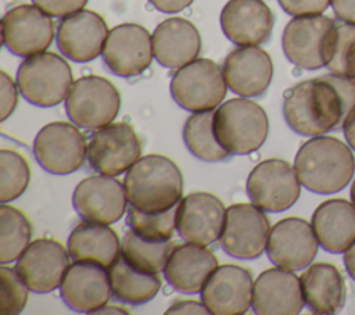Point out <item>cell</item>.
I'll return each instance as SVG.
<instances>
[{
    "label": "cell",
    "mask_w": 355,
    "mask_h": 315,
    "mask_svg": "<svg viewBox=\"0 0 355 315\" xmlns=\"http://www.w3.org/2000/svg\"><path fill=\"white\" fill-rule=\"evenodd\" d=\"M318 239L312 225L302 218H284L269 233L266 254L276 266L300 271L311 265L318 253Z\"/></svg>",
    "instance_id": "cell-17"
},
{
    "label": "cell",
    "mask_w": 355,
    "mask_h": 315,
    "mask_svg": "<svg viewBox=\"0 0 355 315\" xmlns=\"http://www.w3.org/2000/svg\"><path fill=\"white\" fill-rule=\"evenodd\" d=\"M334 24V19L322 14L290 19L282 36V47L287 60L309 71L326 67L327 46Z\"/></svg>",
    "instance_id": "cell-10"
},
{
    "label": "cell",
    "mask_w": 355,
    "mask_h": 315,
    "mask_svg": "<svg viewBox=\"0 0 355 315\" xmlns=\"http://www.w3.org/2000/svg\"><path fill=\"white\" fill-rule=\"evenodd\" d=\"M295 169L284 160L269 158L252 168L247 178V194L263 211L282 212L294 205L301 193Z\"/></svg>",
    "instance_id": "cell-11"
},
{
    "label": "cell",
    "mask_w": 355,
    "mask_h": 315,
    "mask_svg": "<svg viewBox=\"0 0 355 315\" xmlns=\"http://www.w3.org/2000/svg\"><path fill=\"white\" fill-rule=\"evenodd\" d=\"M226 90L223 71L208 58H196L178 68L171 79L172 99L191 112L216 108L225 99Z\"/></svg>",
    "instance_id": "cell-6"
},
{
    "label": "cell",
    "mask_w": 355,
    "mask_h": 315,
    "mask_svg": "<svg viewBox=\"0 0 355 315\" xmlns=\"http://www.w3.org/2000/svg\"><path fill=\"white\" fill-rule=\"evenodd\" d=\"M305 304L315 314H337L347 300V286L341 272L327 262L308 265L300 278Z\"/></svg>",
    "instance_id": "cell-28"
},
{
    "label": "cell",
    "mask_w": 355,
    "mask_h": 315,
    "mask_svg": "<svg viewBox=\"0 0 355 315\" xmlns=\"http://www.w3.org/2000/svg\"><path fill=\"white\" fill-rule=\"evenodd\" d=\"M214 110L194 112L183 128V140L189 151L201 161L218 162L229 157L227 150L218 142L214 130Z\"/></svg>",
    "instance_id": "cell-31"
},
{
    "label": "cell",
    "mask_w": 355,
    "mask_h": 315,
    "mask_svg": "<svg viewBox=\"0 0 355 315\" xmlns=\"http://www.w3.org/2000/svg\"><path fill=\"white\" fill-rule=\"evenodd\" d=\"M225 216L226 208L216 196L194 191L178 204L176 229L183 240L208 246L220 237Z\"/></svg>",
    "instance_id": "cell-19"
},
{
    "label": "cell",
    "mask_w": 355,
    "mask_h": 315,
    "mask_svg": "<svg viewBox=\"0 0 355 315\" xmlns=\"http://www.w3.org/2000/svg\"><path fill=\"white\" fill-rule=\"evenodd\" d=\"M123 186L130 205L144 212H162L182 200L183 176L171 158L148 154L126 171Z\"/></svg>",
    "instance_id": "cell-3"
},
{
    "label": "cell",
    "mask_w": 355,
    "mask_h": 315,
    "mask_svg": "<svg viewBox=\"0 0 355 315\" xmlns=\"http://www.w3.org/2000/svg\"><path fill=\"white\" fill-rule=\"evenodd\" d=\"M269 233L270 223L263 210L252 203H236L226 208L219 243L230 257L254 259L265 251Z\"/></svg>",
    "instance_id": "cell-8"
},
{
    "label": "cell",
    "mask_w": 355,
    "mask_h": 315,
    "mask_svg": "<svg viewBox=\"0 0 355 315\" xmlns=\"http://www.w3.org/2000/svg\"><path fill=\"white\" fill-rule=\"evenodd\" d=\"M140 140L126 122H111L97 129L87 143L90 167L108 176L126 172L140 158Z\"/></svg>",
    "instance_id": "cell-12"
},
{
    "label": "cell",
    "mask_w": 355,
    "mask_h": 315,
    "mask_svg": "<svg viewBox=\"0 0 355 315\" xmlns=\"http://www.w3.org/2000/svg\"><path fill=\"white\" fill-rule=\"evenodd\" d=\"M254 282L250 271L225 264L218 266L201 290V301L214 315H241L252 305Z\"/></svg>",
    "instance_id": "cell-18"
},
{
    "label": "cell",
    "mask_w": 355,
    "mask_h": 315,
    "mask_svg": "<svg viewBox=\"0 0 355 315\" xmlns=\"http://www.w3.org/2000/svg\"><path fill=\"white\" fill-rule=\"evenodd\" d=\"M101 56L114 75L122 78L137 76L153 61V36L139 24L116 25L108 32Z\"/></svg>",
    "instance_id": "cell-14"
},
{
    "label": "cell",
    "mask_w": 355,
    "mask_h": 315,
    "mask_svg": "<svg viewBox=\"0 0 355 315\" xmlns=\"http://www.w3.org/2000/svg\"><path fill=\"white\" fill-rule=\"evenodd\" d=\"M351 200H352V203L355 205V180H354V183L351 186Z\"/></svg>",
    "instance_id": "cell-47"
},
{
    "label": "cell",
    "mask_w": 355,
    "mask_h": 315,
    "mask_svg": "<svg viewBox=\"0 0 355 315\" xmlns=\"http://www.w3.org/2000/svg\"><path fill=\"white\" fill-rule=\"evenodd\" d=\"M214 130L229 154L245 155L265 143L269 119L259 104L245 97H236L215 110Z\"/></svg>",
    "instance_id": "cell-4"
},
{
    "label": "cell",
    "mask_w": 355,
    "mask_h": 315,
    "mask_svg": "<svg viewBox=\"0 0 355 315\" xmlns=\"http://www.w3.org/2000/svg\"><path fill=\"white\" fill-rule=\"evenodd\" d=\"M218 268L215 254L196 243L178 244L172 248L164 266L166 282L184 294L201 293L211 273Z\"/></svg>",
    "instance_id": "cell-25"
},
{
    "label": "cell",
    "mask_w": 355,
    "mask_h": 315,
    "mask_svg": "<svg viewBox=\"0 0 355 315\" xmlns=\"http://www.w3.org/2000/svg\"><path fill=\"white\" fill-rule=\"evenodd\" d=\"M60 291L72 311L93 314L112 296L110 273L100 264L73 261L64 275Z\"/></svg>",
    "instance_id": "cell-21"
},
{
    "label": "cell",
    "mask_w": 355,
    "mask_h": 315,
    "mask_svg": "<svg viewBox=\"0 0 355 315\" xmlns=\"http://www.w3.org/2000/svg\"><path fill=\"white\" fill-rule=\"evenodd\" d=\"M223 75L233 93L241 97H258L270 85L272 58L258 46H240L226 56Z\"/></svg>",
    "instance_id": "cell-23"
},
{
    "label": "cell",
    "mask_w": 355,
    "mask_h": 315,
    "mask_svg": "<svg viewBox=\"0 0 355 315\" xmlns=\"http://www.w3.org/2000/svg\"><path fill=\"white\" fill-rule=\"evenodd\" d=\"M355 107V79L337 74L302 80L284 92L283 115L298 135L319 136L343 126Z\"/></svg>",
    "instance_id": "cell-1"
},
{
    "label": "cell",
    "mask_w": 355,
    "mask_h": 315,
    "mask_svg": "<svg viewBox=\"0 0 355 315\" xmlns=\"http://www.w3.org/2000/svg\"><path fill=\"white\" fill-rule=\"evenodd\" d=\"M121 108V94L112 82L98 75L76 79L65 99V112L78 126L97 130L111 124Z\"/></svg>",
    "instance_id": "cell-7"
},
{
    "label": "cell",
    "mask_w": 355,
    "mask_h": 315,
    "mask_svg": "<svg viewBox=\"0 0 355 315\" xmlns=\"http://www.w3.org/2000/svg\"><path fill=\"white\" fill-rule=\"evenodd\" d=\"M33 154L39 165L53 175L78 171L87 157V143L78 125L51 122L44 125L33 140Z\"/></svg>",
    "instance_id": "cell-9"
},
{
    "label": "cell",
    "mask_w": 355,
    "mask_h": 315,
    "mask_svg": "<svg viewBox=\"0 0 355 315\" xmlns=\"http://www.w3.org/2000/svg\"><path fill=\"white\" fill-rule=\"evenodd\" d=\"M294 169L305 189L318 194H333L352 179L355 158L344 142L319 135L301 144L294 158Z\"/></svg>",
    "instance_id": "cell-2"
},
{
    "label": "cell",
    "mask_w": 355,
    "mask_h": 315,
    "mask_svg": "<svg viewBox=\"0 0 355 315\" xmlns=\"http://www.w3.org/2000/svg\"><path fill=\"white\" fill-rule=\"evenodd\" d=\"M319 244L329 253H344L355 241V205L344 198L323 201L312 214Z\"/></svg>",
    "instance_id": "cell-27"
},
{
    "label": "cell",
    "mask_w": 355,
    "mask_h": 315,
    "mask_svg": "<svg viewBox=\"0 0 355 315\" xmlns=\"http://www.w3.org/2000/svg\"><path fill=\"white\" fill-rule=\"evenodd\" d=\"M32 226L15 207L0 205V264L14 262L31 243Z\"/></svg>",
    "instance_id": "cell-32"
},
{
    "label": "cell",
    "mask_w": 355,
    "mask_h": 315,
    "mask_svg": "<svg viewBox=\"0 0 355 315\" xmlns=\"http://www.w3.org/2000/svg\"><path fill=\"white\" fill-rule=\"evenodd\" d=\"M0 96H1V103H0V110H1V121H6L12 111L17 107L18 103V86L14 83L11 76L6 72H0Z\"/></svg>",
    "instance_id": "cell-39"
},
{
    "label": "cell",
    "mask_w": 355,
    "mask_h": 315,
    "mask_svg": "<svg viewBox=\"0 0 355 315\" xmlns=\"http://www.w3.org/2000/svg\"><path fill=\"white\" fill-rule=\"evenodd\" d=\"M72 203L82 219L110 225L122 218L129 201L125 186L114 176L101 173L80 180Z\"/></svg>",
    "instance_id": "cell-15"
},
{
    "label": "cell",
    "mask_w": 355,
    "mask_h": 315,
    "mask_svg": "<svg viewBox=\"0 0 355 315\" xmlns=\"http://www.w3.org/2000/svg\"><path fill=\"white\" fill-rule=\"evenodd\" d=\"M341 128H343L344 136H345L349 147L355 151V107L347 115V118H345V121H344Z\"/></svg>",
    "instance_id": "cell-44"
},
{
    "label": "cell",
    "mask_w": 355,
    "mask_h": 315,
    "mask_svg": "<svg viewBox=\"0 0 355 315\" xmlns=\"http://www.w3.org/2000/svg\"><path fill=\"white\" fill-rule=\"evenodd\" d=\"M176 210L178 205L162 212H144L130 205L126 222L139 236L153 241H165L171 240L175 233Z\"/></svg>",
    "instance_id": "cell-35"
},
{
    "label": "cell",
    "mask_w": 355,
    "mask_h": 315,
    "mask_svg": "<svg viewBox=\"0 0 355 315\" xmlns=\"http://www.w3.org/2000/svg\"><path fill=\"white\" fill-rule=\"evenodd\" d=\"M93 314H129L123 307H116V305H104L94 311Z\"/></svg>",
    "instance_id": "cell-46"
},
{
    "label": "cell",
    "mask_w": 355,
    "mask_h": 315,
    "mask_svg": "<svg viewBox=\"0 0 355 315\" xmlns=\"http://www.w3.org/2000/svg\"><path fill=\"white\" fill-rule=\"evenodd\" d=\"M173 247L175 243L172 240H147L130 229L122 239L121 254L136 268L158 273L159 271H164L166 259Z\"/></svg>",
    "instance_id": "cell-33"
},
{
    "label": "cell",
    "mask_w": 355,
    "mask_h": 315,
    "mask_svg": "<svg viewBox=\"0 0 355 315\" xmlns=\"http://www.w3.org/2000/svg\"><path fill=\"white\" fill-rule=\"evenodd\" d=\"M108 32L107 22L100 14L80 10L60 21L55 36L57 46L67 58L75 62H87L103 53Z\"/></svg>",
    "instance_id": "cell-20"
},
{
    "label": "cell",
    "mask_w": 355,
    "mask_h": 315,
    "mask_svg": "<svg viewBox=\"0 0 355 315\" xmlns=\"http://www.w3.org/2000/svg\"><path fill=\"white\" fill-rule=\"evenodd\" d=\"M330 4L340 21L355 24V0H331Z\"/></svg>",
    "instance_id": "cell-42"
},
{
    "label": "cell",
    "mask_w": 355,
    "mask_h": 315,
    "mask_svg": "<svg viewBox=\"0 0 355 315\" xmlns=\"http://www.w3.org/2000/svg\"><path fill=\"white\" fill-rule=\"evenodd\" d=\"M150 4L161 12H178L189 7L194 0H148Z\"/></svg>",
    "instance_id": "cell-43"
},
{
    "label": "cell",
    "mask_w": 355,
    "mask_h": 315,
    "mask_svg": "<svg viewBox=\"0 0 355 315\" xmlns=\"http://www.w3.org/2000/svg\"><path fill=\"white\" fill-rule=\"evenodd\" d=\"M305 300L300 278L293 271L276 266L258 275L252 290V309L259 315H295Z\"/></svg>",
    "instance_id": "cell-22"
},
{
    "label": "cell",
    "mask_w": 355,
    "mask_h": 315,
    "mask_svg": "<svg viewBox=\"0 0 355 315\" xmlns=\"http://www.w3.org/2000/svg\"><path fill=\"white\" fill-rule=\"evenodd\" d=\"M29 290L15 268L0 266V312L3 315L19 314L26 305Z\"/></svg>",
    "instance_id": "cell-37"
},
{
    "label": "cell",
    "mask_w": 355,
    "mask_h": 315,
    "mask_svg": "<svg viewBox=\"0 0 355 315\" xmlns=\"http://www.w3.org/2000/svg\"><path fill=\"white\" fill-rule=\"evenodd\" d=\"M68 253L73 261L96 262L108 268L121 254V241L110 226L85 221L71 232Z\"/></svg>",
    "instance_id": "cell-29"
},
{
    "label": "cell",
    "mask_w": 355,
    "mask_h": 315,
    "mask_svg": "<svg viewBox=\"0 0 355 315\" xmlns=\"http://www.w3.org/2000/svg\"><path fill=\"white\" fill-rule=\"evenodd\" d=\"M326 67L331 74L355 79V24L336 21L327 46Z\"/></svg>",
    "instance_id": "cell-34"
},
{
    "label": "cell",
    "mask_w": 355,
    "mask_h": 315,
    "mask_svg": "<svg viewBox=\"0 0 355 315\" xmlns=\"http://www.w3.org/2000/svg\"><path fill=\"white\" fill-rule=\"evenodd\" d=\"M155 60L166 68L178 69L194 61L201 51V36L193 22L172 17L157 25L153 32Z\"/></svg>",
    "instance_id": "cell-26"
},
{
    "label": "cell",
    "mask_w": 355,
    "mask_h": 315,
    "mask_svg": "<svg viewBox=\"0 0 355 315\" xmlns=\"http://www.w3.org/2000/svg\"><path fill=\"white\" fill-rule=\"evenodd\" d=\"M273 12L263 0H229L220 11V28L237 46H258L273 29Z\"/></svg>",
    "instance_id": "cell-24"
},
{
    "label": "cell",
    "mask_w": 355,
    "mask_h": 315,
    "mask_svg": "<svg viewBox=\"0 0 355 315\" xmlns=\"http://www.w3.org/2000/svg\"><path fill=\"white\" fill-rule=\"evenodd\" d=\"M112 296L128 304L140 305L153 300L161 289L158 273L132 265L122 254L108 266Z\"/></svg>",
    "instance_id": "cell-30"
},
{
    "label": "cell",
    "mask_w": 355,
    "mask_h": 315,
    "mask_svg": "<svg viewBox=\"0 0 355 315\" xmlns=\"http://www.w3.org/2000/svg\"><path fill=\"white\" fill-rule=\"evenodd\" d=\"M31 169L26 160L14 150L0 151V201L8 203L19 197L28 187Z\"/></svg>",
    "instance_id": "cell-36"
},
{
    "label": "cell",
    "mask_w": 355,
    "mask_h": 315,
    "mask_svg": "<svg viewBox=\"0 0 355 315\" xmlns=\"http://www.w3.org/2000/svg\"><path fill=\"white\" fill-rule=\"evenodd\" d=\"M69 266V253L53 239L29 243L15 264L17 272L35 293H50L61 286Z\"/></svg>",
    "instance_id": "cell-16"
},
{
    "label": "cell",
    "mask_w": 355,
    "mask_h": 315,
    "mask_svg": "<svg viewBox=\"0 0 355 315\" xmlns=\"http://www.w3.org/2000/svg\"><path fill=\"white\" fill-rule=\"evenodd\" d=\"M165 314H182V315H187V314H209L208 308L204 305V303L201 301H194V300H179L175 301Z\"/></svg>",
    "instance_id": "cell-41"
},
{
    "label": "cell",
    "mask_w": 355,
    "mask_h": 315,
    "mask_svg": "<svg viewBox=\"0 0 355 315\" xmlns=\"http://www.w3.org/2000/svg\"><path fill=\"white\" fill-rule=\"evenodd\" d=\"M280 7L293 17L322 14L331 0H277Z\"/></svg>",
    "instance_id": "cell-38"
},
{
    "label": "cell",
    "mask_w": 355,
    "mask_h": 315,
    "mask_svg": "<svg viewBox=\"0 0 355 315\" xmlns=\"http://www.w3.org/2000/svg\"><path fill=\"white\" fill-rule=\"evenodd\" d=\"M73 83L67 60L50 51L26 57L17 71L22 97L37 107H53L67 99Z\"/></svg>",
    "instance_id": "cell-5"
},
{
    "label": "cell",
    "mask_w": 355,
    "mask_h": 315,
    "mask_svg": "<svg viewBox=\"0 0 355 315\" xmlns=\"http://www.w3.org/2000/svg\"><path fill=\"white\" fill-rule=\"evenodd\" d=\"M54 35L51 15L36 4L15 6L1 19L3 44L18 57H31L46 51Z\"/></svg>",
    "instance_id": "cell-13"
},
{
    "label": "cell",
    "mask_w": 355,
    "mask_h": 315,
    "mask_svg": "<svg viewBox=\"0 0 355 315\" xmlns=\"http://www.w3.org/2000/svg\"><path fill=\"white\" fill-rule=\"evenodd\" d=\"M344 265L348 275L355 280V241L344 251Z\"/></svg>",
    "instance_id": "cell-45"
},
{
    "label": "cell",
    "mask_w": 355,
    "mask_h": 315,
    "mask_svg": "<svg viewBox=\"0 0 355 315\" xmlns=\"http://www.w3.org/2000/svg\"><path fill=\"white\" fill-rule=\"evenodd\" d=\"M39 8L51 17L62 18L83 10L87 0H32Z\"/></svg>",
    "instance_id": "cell-40"
}]
</instances>
